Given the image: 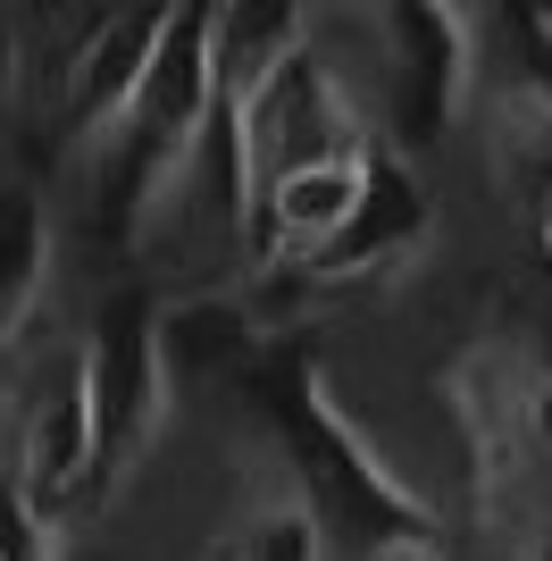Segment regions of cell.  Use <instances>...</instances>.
Here are the masks:
<instances>
[{
    "label": "cell",
    "instance_id": "cell-1",
    "mask_svg": "<svg viewBox=\"0 0 552 561\" xmlns=\"http://www.w3.org/2000/svg\"><path fill=\"white\" fill-rule=\"evenodd\" d=\"M101 461H110V402H101V344L84 335L50 360V377H34L18 436H9V486H18L25 528L59 537L84 512Z\"/></svg>",
    "mask_w": 552,
    "mask_h": 561
},
{
    "label": "cell",
    "instance_id": "cell-2",
    "mask_svg": "<svg viewBox=\"0 0 552 561\" xmlns=\"http://www.w3.org/2000/svg\"><path fill=\"white\" fill-rule=\"evenodd\" d=\"M218 110H227L218 9H168V18H160V43H151V59H142V76H135V101H126V117H117L110 135L151 142L160 185H168V168L184 176L193 142L209 135V117H218Z\"/></svg>",
    "mask_w": 552,
    "mask_h": 561
},
{
    "label": "cell",
    "instance_id": "cell-3",
    "mask_svg": "<svg viewBox=\"0 0 552 561\" xmlns=\"http://www.w3.org/2000/svg\"><path fill=\"white\" fill-rule=\"evenodd\" d=\"M368 202H377V160L335 151V160L285 168L268 185V202H260V218H268L276 260H326V252H344V234L368 218Z\"/></svg>",
    "mask_w": 552,
    "mask_h": 561
},
{
    "label": "cell",
    "instance_id": "cell-4",
    "mask_svg": "<svg viewBox=\"0 0 552 561\" xmlns=\"http://www.w3.org/2000/svg\"><path fill=\"white\" fill-rule=\"evenodd\" d=\"M368 561H444V553H436L427 537H386V545H377Z\"/></svg>",
    "mask_w": 552,
    "mask_h": 561
},
{
    "label": "cell",
    "instance_id": "cell-5",
    "mask_svg": "<svg viewBox=\"0 0 552 561\" xmlns=\"http://www.w3.org/2000/svg\"><path fill=\"white\" fill-rule=\"evenodd\" d=\"M536 243H544V260H552V202H544V218H536Z\"/></svg>",
    "mask_w": 552,
    "mask_h": 561
},
{
    "label": "cell",
    "instance_id": "cell-6",
    "mask_svg": "<svg viewBox=\"0 0 552 561\" xmlns=\"http://www.w3.org/2000/svg\"><path fill=\"white\" fill-rule=\"evenodd\" d=\"M0 561H9V553H0Z\"/></svg>",
    "mask_w": 552,
    "mask_h": 561
}]
</instances>
